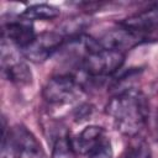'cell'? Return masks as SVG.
<instances>
[{
  "instance_id": "13",
  "label": "cell",
  "mask_w": 158,
  "mask_h": 158,
  "mask_svg": "<svg viewBox=\"0 0 158 158\" xmlns=\"http://www.w3.org/2000/svg\"><path fill=\"white\" fill-rule=\"evenodd\" d=\"M121 158H152V152L146 141L136 139L123 151Z\"/></svg>"
},
{
  "instance_id": "6",
  "label": "cell",
  "mask_w": 158,
  "mask_h": 158,
  "mask_svg": "<svg viewBox=\"0 0 158 158\" xmlns=\"http://www.w3.org/2000/svg\"><path fill=\"white\" fill-rule=\"evenodd\" d=\"M1 68L4 77L16 85H28L32 83L33 75L30 67L16 58L14 52L7 51L5 41L1 42Z\"/></svg>"
},
{
  "instance_id": "9",
  "label": "cell",
  "mask_w": 158,
  "mask_h": 158,
  "mask_svg": "<svg viewBox=\"0 0 158 158\" xmlns=\"http://www.w3.org/2000/svg\"><path fill=\"white\" fill-rule=\"evenodd\" d=\"M120 26L133 32L144 33L158 28V2L153 4L152 7L141 12L133 14L120 22Z\"/></svg>"
},
{
  "instance_id": "14",
  "label": "cell",
  "mask_w": 158,
  "mask_h": 158,
  "mask_svg": "<svg viewBox=\"0 0 158 158\" xmlns=\"http://www.w3.org/2000/svg\"><path fill=\"white\" fill-rule=\"evenodd\" d=\"M112 157H114V149H112L110 139L107 138H104L88 154V158H112Z\"/></svg>"
},
{
  "instance_id": "10",
  "label": "cell",
  "mask_w": 158,
  "mask_h": 158,
  "mask_svg": "<svg viewBox=\"0 0 158 158\" xmlns=\"http://www.w3.org/2000/svg\"><path fill=\"white\" fill-rule=\"evenodd\" d=\"M104 138L105 130L101 126L89 125L74 139H72V143L77 153L88 156Z\"/></svg>"
},
{
  "instance_id": "15",
  "label": "cell",
  "mask_w": 158,
  "mask_h": 158,
  "mask_svg": "<svg viewBox=\"0 0 158 158\" xmlns=\"http://www.w3.org/2000/svg\"><path fill=\"white\" fill-rule=\"evenodd\" d=\"M93 111H94V106H93V105L86 104V102H85V104H81V105H79V106L75 109V111H74V120H75L77 122L86 121V120L91 116Z\"/></svg>"
},
{
  "instance_id": "11",
  "label": "cell",
  "mask_w": 158,
  "mask_h": 158,
  "mask_svg": "<svg viewBox=\"0 0 158 158\" xmlns=\"http://www.w3.org/2000/svg\"><path fill=\"white\" fill-rule=\"evenodd\" d=\"M60 11L58 7L49 5V4H36L32 6L26 7L20 17L26 21H49L54 20L59 16Z\"/></svg>"
},
{
  "instance_id": "5",
  "label": "cell",
  "mask_w": 158,
  "mask_h": 158,
  "mask_svg": "<svg viewBox=\"0 0 158 158\" xmlns=\"http://www.w3.org/2000/svg\"><path fill=\"white\" fill-rule=\"evenodd\" d=\"M65 38L59 32H43L36 36L35 41L21 49L22 54L33 63L46 62L54 52L60 49Z\"/></svg>"
},
{
  "instance_id": "12",
  "label": "cell",
  "mask_w": 158,
  "mask_h": 158,
  "mask_svg": "<svg viewBox=\"0 0 158 158\" xmlns=\"http://www.w3.org/2000/svg\"><path fill=\"white\" fill-rule=\"evenodd\" d=\"M51 158H77V152L68 135L58 136L53 143Z\"/></svg>"
},
{
  "instance_id": "7",
  "label": "cell",
  "mask_w": 158,
  "mask_h": 158,
  "mask_svg": "<svg viewBox=\"0 0 158 158\" xmlns=\"http://www.w3.org/2000/svg\"><path fill=\"white\" fill-rule=\"evenodd\" d=\"M146 40L147 38L144 35L121 27V28L106 32L98 41H99L101 48L122 52L123 49H130V48H133V47L141 44Z\"/></svg>"
},
{
  "instance_id": "3",
  "label": "cell",
  "mask_w": 158,
  "mask_h": 158,
  "mask_svg": "<svg viewBox=\"0 0 158 158\" xmlns=\"http://www.w3.org/2000/svg\"><path fill=\"white\" fill-rule=\"evenodd\" d=\"M125 63V53L121 51L100 48L81 59L83 73L90 78H106L117 73Z\"/></svg>"
},
{
  "instance_id": "4",
  "label": "cell",
  "mask_w": 158,
  "mask_h": 158,
  "mask_svg": "<svg viewBox=\"0 0 158 158\" xmlns=\"http://www.w3.org/2000/svg\"><path fill=\"white\" fill-rule=\"evenodd\" d=\"M81 95L79 80L69 74L51 78L42 90L43 99L52 105H65L75 101Z\"/></svg>"
},
{
  "instance_id": "8",
  "label": "cell",
  "mask_w": 158,
  "mask_h": 158,
  "mask_svg": "<svg viewBox=\"0 0 158 158\" xmlns=\"http://www.w3.org/2000/svg\"><path fill=\"white\" fill-rule=\"evenodd\" d=\"M36 36L37 35L35 33L33 26L30 21L21 19L20 21H9L2 23V40L14 43L20 49L31 44Z\"/></svg>"
},
{
  "instance_id": "2",
  "label": "cell",
  "mask_w": 158,
  "mask_h": 158,
  "mask_svg": "<svg viewBox=\"0 0 158 158\" xmlns=\"http://www.w3.org/2000/svg\"><path fill=\"white\" fill-rule=\"evenodd\" d=\"M2 153H9L4 158H46L40 141L22 125L9 128L6 133L5 118H2Z\"/></svg>"
},
{
  "instance_id": "1",
  "label": "cell",
  "mask_w": 158,
  "mask_h": 158,
  "mask_svg": "<svg viewBox=\"0 0 158 158\" xmlns=\"http://www.w3.org/2000/svg\"><path fill=\"white\" fill-rule=\"evenodd\" d=\"M105 111L114 118L117 131L125 136L135 137L148 121L149 105L141 90L127 88L107 101Z\"/></svg>"
}]
</instances>
